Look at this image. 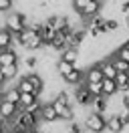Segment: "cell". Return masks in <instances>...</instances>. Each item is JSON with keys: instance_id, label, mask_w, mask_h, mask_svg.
Instances as JSON below:
<instances>
[{"instance_id": "5bb4252c", "label": "cell", "mask_w": 129, "mask_h": 133, "mask_svg": "<svg viewBox=\"0 0 129 133\" xmlns=\"http://www.w3.org/2000/svg\"><path fill=\"white\" fill-rule=\"evenodd\" d=\"M26 77H28V81H30L32 87H34V93L40 97V95L44 93V89H47V81H44V77L38 75V73H28Z\"/></svg>"}, {"instance_id": "2e32d148", "label": "cell", "mask_w": 129, "mask_h": 133, "mask_svg": "<svg viewBox=\"0 0 129 133\" xmlns=\"http://www.w3.org/2000/svg\"><path fill=\"white\" fill-rule=\"evenodd\" d=\"M61 58L71 63V65H79L81 61V50L79 49H73V46H67L64 50H61Z\"/></svg>"}, {"instance_id": "9c48e42d", "label": "cell", "mask_w": 129, "mask_h": 133, "mask_svg": "<svg viewBox=\"0 0 129 133\" xmlns=\"http://www.w3.org/2000/svg\"><path fill=\"white\" fill-rule=\"evenodd\" d=\"M61 79H63L67 85H79V83H83V81H85V71H83L79 65H75L71 71H69L64 77H61Z\"/></svg>"}, {"instance_id": "8fae6325", "label": "cell", "mask_w": 129, "mask_h": 133, "mask_svg": "<svg viewBox=\"0 0 129 133\" xmlns=\"http://www.w3.org/2000/svg\"><path fill=\"white\" fill-rule=\"evenodd\" d=\"M18 111V105L16 103H10L8 99H4V97H0V119H12L14 117V113Z\"/></svg>"}, {"instance_id": "83f0119b", "label": "cell", "mask_w": 129, "mask_h": 133, "mask_svg": "<svg viewBox=\"0 0 129 133\" xmlns=\"http://www.w3.org/2000/svg\"><path fill=\"white\" fill-rule=\"evenodd\" d=\"M69 2H71V8L75 10L77 14H79V12H81L83 8H85V6H87L91 0H69Z\"/></svg>"}, {"instance_id": "30bf717a", "label": "cell", "mask_w": 129, "mask_h": 133, "mask_svg": "<svg viewBox=\"0 0 129 133\" xmlns=\"http://www.w3.org/2000/svg\"><path fill=\"white\" fill-rule=\"evenodd\" d=\"M105 117H107V131L109 133H123L125 125H123V121H121V117L117 113H105Z\"/></svg>"}, {"instance_id": "f546056e", "label": "cell", "mask_w": 129, "mask_h": 133, "mask_svg": "<svg viewBox=\"0 0 129 133\" xmlns=\"http://www.w3.org/2000/svg\"><path fill=\"white\" fill-rule=\"evenodd\" d=\"M24 65L28 66V69H32V71H34V69L38 66V58L34 57V55H28V57L24 58Z\"/></svg>"}, {"instance_id": "52a82bcc", "label": "cell", "mask_w": 129, "mask_h": 133, "mask_svg": "<svg viewBox=\"0 0 129 133\" xmlns=\"http://www.w3.org/2000/svg\"><path fill=\"white\" fill-rule=\"evenodd\" d=\"M53 107H55L61 121H75V109H73V105H64L61 101H53Z\"/></svg>"}, {"instance_id": "3957f363", "label": "cell", "mask_w": 129, "mask_h": 133, "mask_svg": "<svg viewBox=\"0 0 129 133\" xmlns=\"http://www.w3.org/2000/svg\"><path fill=\"white\" fill-rule=\"evenodd\" d=\"M83 125H85V129L91 133H103L107 129V117L103 113H97V111H91L85 115L83 119Z\"/></svg>"}, {"instance_id": "9a60e30c", "label": "cell", "mask_w": 129, "mask_h": 133, "mask_svg": "<svg viewBox=\"0 0 129 133\" xmlns=\"http://www.w3.org/2000/svg\"><path fill=\"white\" fill-rule=\"evenodd\" d=\"M91 109L93 111H97V113H107V109H109V97H105V95H97V97H93V101H91Z\"/></svg>"}, {"instance_id": "4316f807", "label": "cell", "mask_w": 129, "mask_h": 133, "mask_svg": "<svg viewBox=\"0 0 129 133\" xmlns=\"http://www.w3.org/2000/svg\"><path fill=\"white\" fill-rule=\"evenodd\" d=\"M115 57L123 58V61H129V46H127V44H121V46H117V49H115Z\"/></svg>"}, {"instance_id": "ac0fdd59", "label": "cell", "mask_w": 129, "mask_h": 133, "mask_svg": "<svg viewBox=\"0 0 129 133\" xmlns=\"http://www.w3.org/2000/svg\"><path fill=\"white\" fill-rule=\"evenodd\" d=\"M12 44H14L12 32L8 30L6 26H0V50H4V49H12Z\"/></svg>"}, {"instance_id": "277c9868", "label": "cell", "mask_w": 129, "mask_h": 133, "mask_svg": "<svg viewBox=\"0 0 129 133\" xmlns=\"http://www.w3.org/2000/svg\"><path fill=\"white\" fill-rule=\"evenodd\" d=\"M4 26L10 32H22L28 26V14H24V12H8V16L4 18Z\"/></svg>"}, {"instance_id": "484cf974", "label": "cell", "mask_w": 129, "mask_h": 133, "mask_svg": "<svg viewBox=\"0 0 129 133\" xmlns=\"http://www.w3.org/2000/svg\"><path fill=\"white\" fill-rule=\"evenodd\" d=\"M105 26H107V32H117V30L121 28V22L115 16H111V18L105 20Z\"/></svg>"}, {"instance_id": "d6a6232c", "label": "cell", "mask_w": 129, "mask_h": 133, "mask_svg": "<svg viewBox=\"0 0 129 133\" xmlns=\"http://www.w3.org/2000/svg\"><path fill=\"white\" fill-rule=\"evenodd\" d=\"M125 28H129V12L125 14Z\"/></svg>"}, {"instance_id": "44dd1931", "label": "cell", "mask_w": 129, "mask_h": 133, "mask_svg": "<svg viewBox=\"0 0 129 133\" xmlns=\"http://www.w3.org/2000/svg\"><path fill=\"white\" fill-rule=\"evenodd\" d=\"M0 71H2V75L6 77V83H8V81H12V79L18 77V63H14V65H6V66H0Z\"/></svg>"}, {"instance_id": "7a4b0ae2", "label": "cell", "mask_w": 129, "mask_h": 133, "mask_svg": "<svg viewBox=\"0 0 129 133\" xmlns=\"http://www.w3.org/2000/svg\"><path fill=\"white\" fill-rule=\"evenodd\" d=\"M10 125H14L18 129H24V131H28V129H36L40 125V119L38 115H34V113H28L26 109H18L14 113V117L10 119Z\"/></svg>"}, {"instance_id": "cb8c5ba5", "label": "cell", "mask_w": 129, "mask_h": 133, "mask_svg": "<svg viewBox=\"0 0 129 133\" xmlns=\"http://www.w3.org/2000/svg\"><path fill=\"white\" fill-rule=\"evenodd\" d=\"M73 66H75V65L67 63V61H63V58H59V61L55 63V71H56V75H59V77H64V75H67V73L73 69Z\"/></svg>"}, {"instance_id": "e0dca14e", "label": "cell", "mask_w": 129, "mask_h": 133, "mask_svg": "<svg viewBox=\"0 0 129 133\" xmlns=\"http://www.w3.org/2000/svg\"><path fill=\"white\" fill-rule=\"evenodd\" d=\"M18 63V52L14 49H4L0 50V66H6V65H14Z\"/></svg>"}, {"instance_id": "e575fe53", "label": "cell", "mask_w": 129, "mask_h": 133, "mask_svg": "<svg viewBox=\"0 0 129 133\" xmlns=\"http://www.w3.org/2000/svg\"><path fill=\"white\" fill-rule=\"evenodd\" d=\"M125 44H127V46H129V36H127V41H125Z\"/></svg>"}, {"instance_id": "1f68e13d", "label": "cell", "mask_w": 129, "mask_h": 133, "mask_svg": "<svg viewBox=\"0 0 129 133\" xmlns=\"http://www.w3.org/2000/svg\"><path fill=\"white\" fill-rule=\"evenodd\" d=\"M119 12L121 14H127L129 12V0H123V2L119 4Z\"/></svg>"}, {"instance_id": "ffe728a7", "label": "cell", "mask_w": 129, "mask_h": 133, "mask_svg": "<svg viewBox=\"0 0 129 133\" xmlns=\"http://www.w3.org/2000/svg\"><path fill=\"white\" fill-rule=\"evenodd\" d=\"M101 89H103L105 97L117 95V83H115V79H103V81H101Z\"/></svg>"}, {"instance_id": "8992f818", "label": "cell", "mask_w": 129, "mask_h": 133, "mask_svg": "<svg viewBox=\"0 0 129 133\" xmlns=\"http://www.w3.org/2000/svg\"><path fill=\"white\" fill-rule=\"evenodd\" d=\"M38 119H40V123H55V121H59V115H56L55 107H53V101H44L42 103Z\"/></svg>"}, {"instance_id": "d590c367", "label": "cell", "mask_w": 129, "mask_h": 133, "mask_svg": "<svg viewBox=\"0 0 129 133\" xmlns=\"http://www.w3.org/2000/svg\"><path fill=\"white\" fill-rule=\"evenodd\" d=\"M0 97H2V87H0Z\"/></svg>"}, {"instance_id": "d6986e66", "label": "cell", "mask_w": 129, "mask_h": 133, "mask_svg": "<svg viewBox=\"0 0 129 133\" xmlns=\"http://www.w3.org/2000/svg\"><path fill=\"white\" fill-rule=\"evenodd\" d=\"M99 66H101V71H103V79H115V77H117V69H115V65L111 63V58H109V61H101Z\"/></svg>"}, {"instance_id": "6da1fadb", "label": "cell", "mask_w": 129, "mask_h": 133, "mask_svg": "<svg viewBox=\"0 0 129 133\" xmlns=\"http://www.w3.org/2000/svg\"><path fill=\"white\" fill-rule=\"evenodd\" d=\"M12 38L14 42H18L20 46H24L26 50H40L44 44H42V38H40V34L30 28V26H26L22 32H12Z\"/></svg>"}, {"instance_id": "603a6c76", "label": "cell", "mask_w": 129, "mask_h": 133, "mask_svg": "<svg viewBox=\"0 0 129 133\" xmlns=\"http://www.w3.org/2000/svg\"><path fill=\"white\" fill-rule=\"evenodd\" d=\"M38 99V95H34V93H20V99H18V109H24L28 107L30 103Z\"/></svg>"}, {"instance_id": "4fadbf2b", "label": "cell", "mask_w": 129, "mask_h": 133, "mask_svg": "<svg viewBox=\"0 0 129 133\" xmlns=\"http://www.w3.org/2000/svg\"><path fill=\"white\" fill-rule=\"evenodd\" d=\"M55 32H56V30H55L50 24H48L47 20L40 24L38 34H40V38H42V44H44V46H50V42H53V38H55Z\"/></svg>"}, {"instance_id": "7402d4cb", "label": "cell", "mask_w": 129, "mask_h": 133, "mask_svg": "<svg viewBox=\"0 0 129 133\" xmlns=\"http://www.w3.org/2000/svg\"><path fill=\"white\" fill-rule=\"evenodd\" d=\"M16 87H18V91L20 93H34V87H32V83L28 81V77L24 75V77H20L18 81H16ZM36 95V93H34Z\"/></svg>"}, {"instance_id": "f1b7e54d", "label": "cell", "mask_w": 129, "mask_h": 133, "mask_svg": "<svg viewBox=\"0 0 129 133\" xmlns=\"http://www.w3.org/2000/svg\"><path fill=\"white\" fill-rule=\"evenodd\" d=\"M87 85L89 93L93 95V97H97V95H103V89H101V83H85Z\"/></svg>"}, {"instance_id": "d4e9b609", "label": "cell", "mask_w": 129, "mask_h": 133, "mask_svg": "<svg viewBox=\"0 0 129 133\" xmlns=\"http://www.w3.org/2000/svg\"><path fill=\"white\" fill-rule=\"evenodd\" d=\"M111 63L115 65L117 73H129V61H123V58H119V57H115V55H113V57H111Z\"/></svg>"}, {"instance_id": "836d02e7", "label": "cell", "mask_w": 129, "mask_h": 133, "mask_svg": "<svg viewBox=\"0 0 129 133\" xmlns=\"http://www.w3.org/2000/svg\"><path fill=\"white\" fill-rule=\"evenodd\" d=\"M26 133H40V129H38V127H36V129H28Z\"/></svg>"}, {"instance_id": "4dcf8cb0", "label": "cell", "mask_w": 129, "mask_h": 133, "mask_svg": "<svg viewBox=\"0 0 129 133\" xmlns=\"http://www.w3.org/2000/svg\"><path fill=\"white\" fill-rule=\"evenodd\" d=\"M14 6V0H0V12H10Z\"/></svg>"}, {"instance_id": "7c38bea8", "label": "cell", "mask_w": 129, "mask_h": 133, "mask_svg": "<svg viewBox=\"0 0 129 133\" xmlns=\"http://www.w3.org/2000/svg\"><path fill=\"white\" fill-rule=\"evenodd\" d=\"M44 20H47L55 30H64L67 26H71V24H69V16H67V14H48Z\"/></svg>"}, {"instance_id": "5b68a950", "label": "cell", "mask_w": 129, "mask_h": 133, "mask_svg": "<svg viewBox=\"0 0 129 133\" xmlns=\"http://www.w3.org/2000/svg\"><path fill=\"white\" fill-rule=\"evenodd\" d=\"M73 99L79 107H91V101H93V95L89 93L85 81L79 85H75V93H73Z\"/></svg>"}, {"instance_id": "ba28073f", "label": "cell", "mask_w": 129, "mask_h": 133, "mask_svg": "<svg viewBox=\"0 0 129 133\" xmlns=\"http://www.w3.org/2000/svg\"><path fill=\"white\" fill-rule=\"evenodd\" d=\"M83 71H85V83H101L103 81V71H101L99 63H93Z\"/></svg>"}]
</instances>
